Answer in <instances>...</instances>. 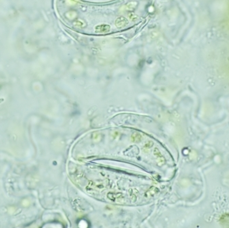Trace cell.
Segmentation results:
<instances>
[{
    "mask_svg": "<svg viewBox=\"0 0 229 228\" xmlns=\"http://www.w3.org/2000/svg\"><path fill=\"white\" fill-rule=\"evenodd\" d=\"M110 26L108 25H99L95 27V30L98 32H102V33H106L108 32L110 30Z\"/></svg>",
    "mask_w": 229,
    "mask_h": 228,
    "instance_id": "cell-1",
    "label": "cell"
},
{
    "mask_svg": "<svg viewBox=\"0 0 229 228\" xmlns=\"http://www.w3.org/2000/svg\"><path fill=\"white\" fill-rule=\"evenodd\" d=\"M126 22H127V20L126 19V18H124L123 17H119L116 20L115 24H116L117 27H122V26H124L126 25Z\"/></svg>",
    "mask_w": 229,
    "mask_h": 228,
    "instance_id": "cell-2",
    "label": "cell"
},
{
    "mask_svg": "<svg viewBox=\"0 0 229 228\" xmlns=\"http://www.w3.org/2000/svg\"><path fill=\"white\" fill-rule=\"evenodd\" d=\"M133 4H134V2L129 3V4H127V6H126V8H128V9H129V10L133 9V8H135V6H136V4H137V3H136V4H134V5H133Z\"/></svg>",
    "mask_w": 229,
    "mask_h": 228,
    "instance_id": "cell-3",
    "label": "cell"
},
{
    "mask_svg": "<svg viewBox=\"0 0 229 228\" xmlns=\"http://www.w3.org/2000/svg\"><path fill=\"white\" fill-rule=\"evenodd\" d=\"M74 25H76V26H77V27H82V26H84V23H83V24H82V21H76V22L74 23Z\"/></svg>",
    "mask_w": 229,
    "mask_h": 228,
    "instance_id": "cell-4",
    "label": "cell"
}]
</instances>
